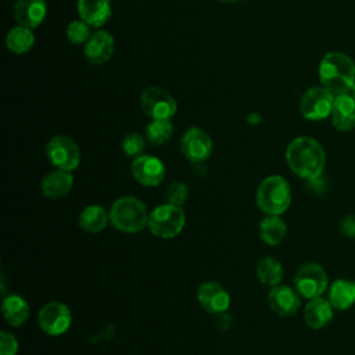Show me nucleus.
Here are the masks:
<instances>
[{"label": "nucleus", "mask_w": 355, "mask_h": 355, "mask_svg": "<svg viewBox=\"0 0 355 355\" xmlns=\"http://www.w3.org/2000/svg\"><path fill=\"white\" fill-rule=\"evenodd\" d=\"M288 168L300 178L312 180L320 178L326 165V153L313 137L298 136L286 148Z\"/></svg>", "instance_id": "obj_1"}, {"label": "nucleus", "mask_w": 355, "mask_h": 355, "mask_svg": "<svg viewBox=\"0 0 355 355\" xmlns=\"http://www.w3.org/2000/svg\"><path fill=\"white\" fill-rule=\"evenodd\" d=\"M318 73L322 86L334 96L349 93L355 82V64L349 55L330 51L320 60Z\"/></svg>", "instance_id": "obj_2"}, {"label": "nucleus", "mask_w": 355, "mask_h": 355, "mask_svg": "<svg viewBox=\"0 0 355 355\" xmlns=\"http://www.w3.org/2000/svg\"><path fill=\"white\" fill-rule=\"evenodd\" d=\"M148 211L143 201L132 196H123L114 201L110 209L112 226L125 233H137L148 225Z\"/></svg>", "instance_id": "obj_3"}, {"label": "nucleus", "mask_w": 355, "mask_h": 355, "mask_svg": "<svg viewBox=\"0 0 355 355\" xmlns=\"http://www.w3.org/2000/svg\"><path fill=\"white\" fill-rule=\"evenodd\" d=\"M257 204L266 215H282L291 204V189L280 175L265 178L257 190Z\"/></svg>", "instance_id": "obj_4"}, {"label": "nucleus", "mask_w": 355, "mask_h": 355, "mask_svg": "<svg viewBox=\"0 0 355 355\" xmlns=\"http://www.w3.org/2000/svg\"><path fill=\"white\" fill-rule=\"evenodd\" d=\"M186 223L184 211L179 205L165 204L150 212L148 229L159 239H172L178 236Z\"/></svg>", "instance_id": "obj_5"}, {"label": "nucleus", "mask_w": 355, "mask_h": 355, "mask_svg": "<svg viewBox=\"0 0 355 355\" xmlns=\"http://www.w3.org/2000/svg\"><path fill=\"white\" fill-rule=\"evenodd\" d=\"M294 286L301 297L312 300L322 297V294L329 288L330 283L323 266L316 262H306L297 269L294 276Z\"/></svg>", "instance_id": "obj_6"}, {"label": "nucleus", "mask_w": 355, "mask_h": 355, "mask_svg": "<svg viewBox=\"0 0 355 355\" xmlns=\"http://www.w3.org/2000/svg\"><path fill=\"white\" fill-rule=\"evenodd\" d=\"M141 110L151 119H171L178 110L173 96L159 86H150L141 92Z\"/></svg>", "instance_id": "obj_7"}, {"label": "nucleus", "mask_w": 355, "mask_h": 355, "mask_svg": "<svg viewBox=\"0 0 355 355\" xmlns=\"http://www.w3.org/2000/svg\"><path fill=\"white\" fill-rule=\"evenodd\" d=\"M46 155L49 161L57 166V169H64L72 172L78 168L80 162V151L78 144L67 136L58 135L49 140L46 144Z\"/></svg>", "instance_id": "obj_8"}, {"label": "nucleus", "mask_w": 355, "mask_h": 355, "mask_svg": "<svg viewBox=\"0 0 355 355\" xmlns=\"http://www.w3.org/2000/svg\"><path fill=\"white\" fill-rule=\"evenodd\" d=\"M334 94L323 86L309 87L300 100V111L305 119L322 121L331 115Z\"/></svg>", "instance_id": "obj_9"}, {"label": "nucleus", "mask_w": 355, "mask_h": 355, "mask_svg": "<svg viewBox=\"0 0 355 355\" xmlns=\"http://www.w3.org/2000/svg\"><path fill=\"white\" fill-rule=\"evenodd\" d=\"M39 326L49 336H60L65 333L72 322L69 308L58 301L47 302L39 311Z\"/></svg>", "instance_id": "obj_10"}, {"label": "nucleus", "mask_w": 355, "mask_h": 355, "mask_svg": "<svg viewBox=\"0 0 355 355\" xmlns=\"http://www.w3.org/2000/svg\"><path fill=\"white\" fill-rule=\"evenodd\" d=\"M180 148L189 161L202 162L208 159L212 153V139L201 128L193 126L183 133L180 139Z\"/></svg>", "instance_id": "obj_11"}, {"label": "nucleus", "mask_w": 355, "mask_h": 355, "mask_svg": "<svg viewBox=\"0 0 355 355\" xmlns=\"http://www.w3.org/2000/svg\"><path fill=\"white\" fill-rule=\"evenodd\" d=\"M132 175L133 178L146 187H153L159 184L165 178V165L164 162L154 155H140L132 162Z\"/></svg>", "instance_id": "obj_12"}, {"label": "nucleus", "mask_w": 355, "mask_h": 355, "mask_svg": "<svg viewBox=\"0 0 355 355\" xmlns=\"http://www.w3.org/2000/svg\"><path fill=\"white\" fill-rule=\"evenodd\" d=\"M197 300L209 313H223L230 305V295L218 282H205L198 287Z\"/></svg>", "instance_id": "obj_13"}, {"label": "nucleus", "mask_w": 355, "mask_h": 355, "mask_svg": "<svg viewBox=\"0 0 355 355\" xmlns=\"http://www.w3.org/2000/svg\"><path fill=\"white\" fill-rule=\"evenodd\" d=\"M268 304L279 316H293L301 305L300 293L288 286L277 284L270 288L268 294Z\"/></svg>", "instance_id": "obj_14"}, {"label": "nucleus", "mask_w": 355, "mask_h": 355, "mask_svg": "<svg viewBox=\"0 0 355 355\" xmlns=\"http://www.w3.org/2000/svg\"><path fill=\"white\" fill-rule=\"evenodd\" d=\"M114 37L107 31H96L92 33L89 40L85 43V58L90 64H104L114 53Z\"/></svg>", "instance_id": "obj_15"}, {"label": "nucleus", "mask_w": 355, "mask_h": 355, "mask_svg": "<svg viewBox=\"0 0 355 355\" xmlns=\"http://www.w3.org/2000/svg\"><path fill=\"white\" fill-rule=\"evenodd\" d=\"M12 14L18 25L26 28H37L46 18V0H17L12 7Z\"/></svg>", "instance_id": "obj_16"}, {"label": "nucleus", "mask_w": 355, "mask_h": 355, "mask_svg": "<svg viewBox=\"0 0 355 355\" xmlns=\"http://www.w3.org/2000/svg\"><path fill=\"white\" fill-rule=\"evenodd\" d=\"M331 123L337 130L348 132L355 128V98L349 93L334 96Z\"/></svg>", "instance_id": "obj_17"}, {"label": "nucleus", "mask_w": 355, "mask_h": 355, "mask_svg": "<svg viewBox=\"0 0 355 355\" xmlns=\"http://www.w3.org/2000/svg\"><path fill=\"white\" fill-rule=\"evenodd\" d=\"M334 315V308L327 298L316 297L308 301L304 309V319L308 327L312 330H320L326 327Z\"/></svg>", "instance_id": "obj_18"}, {"label": "nucleus", "mask_w": 355, "mask_h": 355, "mask_svg": "<svg viewBox=\"0 0 355 355\" xmlns=\"http://www.w3.org/2000/svg\"><path fill=\"white\" fill-rule=\"evenodd\" d=\"M80 19L93 28L103 26L111 17L110 0H78Z\"/></svg>", "instance_id": "obj_19"}, {"label": "nucleus", "mask_w": 355, "mask_h": 355, "mask_svg": "<svg viewBox=\"0 0 355 355\" xmlns=\"http://www.w3.org/2000/svg\"><path fill=\"white\" fill-rule=\"evenodd\" d=\"M73 184V176L69 171L55 169L49 172L40 183L42 193L49 198H61L69 193Z\"/></svg>", "instance_id": "obj_20"}, {"label": "nucleus", "mask_w": 355, "mask_h": 355, "mask_svg": "<svg viewBox=\"0 0 355 355\" xmlns=\"http://www.w3.org/2000/svg\"><path fill=\"white\" fill-rule=\"evenodd\" d=\"M327 300L334 311H347L355 304V280L337 279L327 288Z\"/></svg>", "instance_id": "obj_21"}, {"label": "nucleus", "mask_w": 355, "mask_h": 355, "mask_svg": "<svg viewBox=\"0 0 355 355\" xmlns=\"http://www.w3.org/2000/svg\"><path fill=\"white\" fill-rule=\"evenodd\" d=\"M1 312H3L6 322L10 326L18 327L28 320L29 305L22 297H19L17 294H10L3 300Z\"/></svg>", "instance_id": "obj_22"}, {"label": "nucleus", "mask_w": 355, "mask_h": 355, "mask_svg": "<svg viewBox=\"0 0 355 355\" xmlns=\"http://www.w3.org/2000/svg\"><path fill=\"white\" fill-rule=\"evenodd\" d=\"M287 233V225L279 215H268L259 223V236L268 245L280 244Z\"/></svg>", "instance_id": "obj_23"}, {"label": "nucleus", "mask_w": 355, "mask_h": 355, "mask_svg": "<svg viewBox=\"0 0 355 355\" xmlns=\"http://www.w3.org/2000/svg\"><path fill=\"white\" fill-rule=\"evenodd\" d=\"M110 220V212L100 205H87L79 215V226L89 233H98L104 230Z\"/></svg>", "instance_id": "obj_24"}, {"label": "nucleus", "mask_w": 355, "mask_h": 355, "mask_svg": "<svg viewBox=\"0 0 355 355\" xmlns=\"http://www.w3.org/2000/svg\"><path fill=\"white\" fill-rule=\"evenodd\" d=\"M35 44V35L31 28L18 25L8 31L6 36V46L15 54H25Z\"/></svg>", "instance_id": "obj_25"}, {"label": "nucleus", "mask_w": 355, "mask_h": 355, "mask_svg": "<svg viewBox=\"0 0 355 355\" xmlns=\"http://www.w3.org/2000/svg\"><path fill=\"white\" fill-rule=\"evenodd\" d=\"M257 276L265 286L275 287L283 279V266L273 257H265L257 263Z\"/></svg>", "instance_id": "obj_26"}, {"label": "nucleus", "mask_w": 355, "mask_h": 355, "mask_svg": "<svg viewBox=\"0 0 355 355\" xmlns=\"http://www.w3.org/2000/svg\"><path fill=\"white\" fill-rule=\"evenodd\" d=\"M173 133L171 119H153L146 128V137L154 146L166 143Z\"/></svg>", "instance_id": "obj_27"}, {"label": "nucleus", "mask_w": 355, "mask_h": 355, "mask_svg": "<svg viewBox=\"0 0 355 355\" xmlns=\"http://www.w3.org/2000/svg\"><path fill=\"white\" fill-rule=\"evenodd\" d=\"M92 36L90 25L83 19H73L67 26V39L72 44H83Z\"/></svg>", "instance_id": "obj_28"}, {"label": "nucleus", "mask_w": 355, "mask_h": 355, "mask_svg": "<svg viewBox=\"0 0 355 355\" xmlns=\"http://www.w3.org/2000/svg\"><path fill=\"white\" fill-rule=\"evenodd\" d=\"M144 147H146V143H144L143 136L139 135V133H136V132L128 133V135L123 137L122 150L125 151V154H126L128 157L137 158V157L143 155Z\"/></svg>", "instance_id": "obj_29"}, {"label": "nucleus", "mask_w": 355, "mask_h": 355, "mask_svg": "<svg viewBox=\"0 0 355 355\" xmlns=\"http://www.w3.org/2000/svg\"><path fill=\"white\" fill-rule=\"evenodd\" d=\"M166 198L169 204L183 205L189 198V186L184 182H172L166 189Z\"/></svg>", "instance_id": "obj_30"}, {"label": "nucleus", "mask_w": 355, "mask_h": 355, "mask_svg": "<svg viewBox=\"0 0 355 355\" xmlns=\"http://www.w3.org/2000/svg\"><path fill=\"white\" fill-rule=\"evenodd\" d=\"M18 351V341L14 334L8 331L0 333V355H15Z\"/></svg>", "instance_id": "obj_31"}, {"label": "nucleus", "mask_w": 355, "mask_h": 355, "mask_svg": "<svg viewBox=\"0 0 355 355\" xmlns=\"http://www.w3.org/2000/svg\"><path fill=\"white\" fill-rule=\"evenodd\" d=\"M340 233L347 239H355V215H345L340 222Z\"/></svg>", "instance_id": "obj_32"}, {"label": "nucleus", "mask_w": 355, "mask_h": 355, "mask_svg": "<svg viewBox=\"0 0 355 355\" xmlns=\"http://www.w3.org/2000/svg\"><path fill=\"white\" fill-rule=\"evenodd\" d=\"M216 323L220 329H229L230 324H232V318L229 315H225V312L219 313V316L216 319Z\"/></svg>", "instance_id": "obj_33"}, {"label": "nucleus", "mask_w": 355, "mask_h": 355, "mask_svg": "<svg viewBox=\"0 0 355 355\" xmlns=\"http://www.w3.org/2000/svg\"><path fill=\"white\" fill-rule=\"evenodd\" d=\"M349 94L355 98V82H354V85H352V87H351V90H349Z\"/></svg>", "instance_id": "obj_34"}, {"label": "nucleus", "mask_w": 355, "mask_h": 355, "mask_svg": "<svg viewBox=\"0 0 355 355\" xmlns=\"http://www.w3.org/2000/svg\"><path fill=\"white\" fill-rule=\"evenodd\" d=\"M219 1H223V3H236L239 0H219Z\"/></svg>", "instance_id": "obj_35"}]
</instances>
